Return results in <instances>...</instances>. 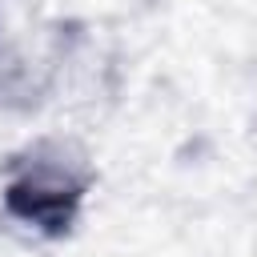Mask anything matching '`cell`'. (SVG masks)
<instances>
[{
	"mask_svg": "<svg viewBox=\"0 0 257 257\" xmlns=\"http://www.w3.org/2000/svg\"><path fill=\"white\" fill-rule=\"evenodd\" d=\"M92 165L76 145L36 141L8 165L4 209L44 237H68L88 197Z\"/></svg>",
	"mask_w": 257,
	"mask_h": 257,
	"instance_id": "1",
	"label": "cell"
}]
</instances>
